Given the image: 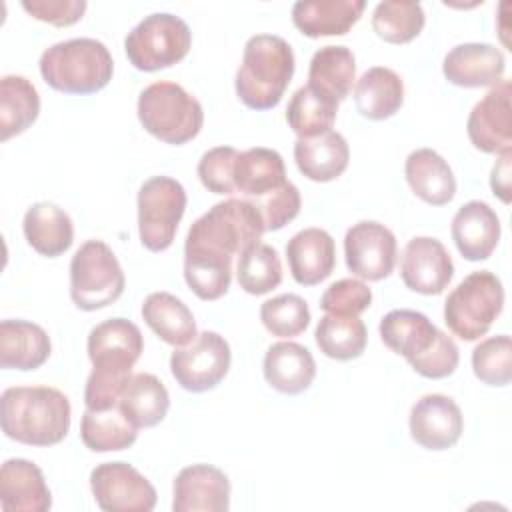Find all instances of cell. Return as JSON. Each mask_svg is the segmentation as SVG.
<instances>
[{
	"label": "cell",
	"instance_id": "1",
	"mask_svg": "<svg viewBox=\"0 0 512 512\" xmlns=\"http://www.w3.org/2000/svg\"><path fill=\"white\" fill-rule=\"evenodd\" d=\"M264 222L244 198L216 202L192 222L184 242V280L206 302L222 298L232 282V258L262 240Z\"/></svg>",
	"mask_w": 512,
	"mask_h": 512
},
{
	"label": "cell",
	"instance_id": "2",
	"mask_svg": "<svg viewBox=\"0 0 512 512\" xmlns=\"http://www.w3.org/2000/svg\"><path fill=\"white\" fill-rule=\"evenodd\" d=\"M86 350L92 372L86 380L84 404L88 410L112 408L144 352L142 332L126 318H110L90 330Z\"/></svg>",
	"mask_w": 512,
	"mask_h": 512
},
{
	"label": "cell",
	"instance_id": "3",
	"mask_svg": "<svg viewBox=\"0 0 512 512\" xmlns=\"http://www.w3.org/2000/svg\"><path fill=\"white\" fill-rule=\"evenodd\" d=\"M2 432L26 446L60 444L70 430V400L52 386H12L2 392Z\"/></svg>",
	"mask_w": 512,
	"mask_h": 512
},
{
	"label": "cell",
	"instance_id": "4",
	"mask_svg": "<svg viewBox=\"0 0 512 512\" xmlns=\"http://www.w3.org/2000/svg\"><path fill=\"white\" fill-rule=\"evenodd\" d=\"M294 66L292 46L282 36H250L234 78L240 102L252 110L276 108L292 82Z\"/></svg>",
	"mask_w": 512,
	"mask_h": 512
},
{
	"label": "cell",
	"instance_id": "5",
	"mask_svg": "<svg viewBox=\"0 0 512 512\" xmlns=\"http://www.w3.org/2000/svg\"><path fill=\"white\" fill-rule=\"evenodd\" d=\"M38 66L44 82L64 94L100 92L114 74L112 54L96 38L56 42L42 52Z\"/></svg>",
	"mask_w": 512,
	"mask_h": 512
},
{
	"label": "cell",
	"instance_id": "6",
	"mask_svg": "<svg viewBox=\"0 0 512 512\" xmlns=\"http://www.w3.org/2000/svg\"><path fill=\"white\" fill-rule=\"evenodd\" d=\"M138 120L148 134L166 144H186L204 124L202 104L180 84L158 80L138 96Z\"/></svg>",
	"mask_w": 512,
	"mask_h": 512
},
{
	"label": "cell",
	"instance_id": "7",
	"mask_svg": "<svg viewBox=\"0 0 512 512\" xmlns=\"http://www.w3.org/2000/svg\"><path fill=\"white\" fill-rule=\"evenodd\" d=\"M504 308V288L490 270L470 272L446 298L444 322L448 330L466 340L484 336Z\"/></svg>",
	"mask_w": 512,
	"mask_h": 512
},
{
	"label": "cell",
	"instance_id": "8",
	"mask_svg": "<svg viewBox=\"0 0 512 512\" xmlns=\"http://www.w3.org/2000/svg\"><path fill=\"white\" fill-rule=\"evenodd\" d=\"M126 286L124 270L102 240H86L70 260V298L76 308L94 312L114 304Z\"/></svg>",
	"mask_w": 512,
	"mask_h": 512
},
{
	"label": "cell",
	"instance_id": "9",
	"mask_svg": "<svg viewBox=\"0 0 512 512\" xmlns=\"http://www.w3.org/2000/svg\"><path fill=\"white\" fill-rule=\"evenodd\" d=\"M190 46V26L170 12L144 16L124 38V52L130 64L142 72H156L178 64L186 58Z\"/></svg>",
	"mask_w": 512,
	"mask_h": 512
},
{
	"label": "cell",
	"instance_id": "10",
	"mask_svg": "<svg viewBox=\"0 0 512 512\" xmlns=\"http://www.w3.org/2000/svg\"><path fill=\"white\" fill-rule=\"evenodd\" d=\"M140 242L150 252H164L176 238L186 210V190L170 176L148 178L136 198Z\"/></svg>",
	"mask_w": 512,
	"mask_h": 512
},
{
	"label": "cell",
	"instance_id": "11",
	"mask_svg": "<svg viewBox=\"0 0 512 512\" xmlns=\"http://www.w3.org/2000/svg\"><path fill=\"white\" fill-rule=\"evenodd\" d=\"M232 362L230 344L218 332L204 330L190 344L174 348L170 372L188 392L216 388L228 374Z\"/></svg>",
	"mask_w": 512,
	"mask_h": 512
},
{
	"label": "cell",
	"instance_id": "12",
	"mask_svg": "<svg viewBox=\"0 0 512 512\" xmlns=\"http://www.w3.org/2000/svg\"><path fill=\"white\" fill-rule=\"evenodd\" d=\"M90 490L106 512H150L156 488L128 462H102L90 472Z\"/></svg>",
	"mask_w": 512,
	"mask_h": 512
},
{
	"label": "cell",
	"instance_id": "13",
	"mask_svg": "<svg viewBox=\"0 0 512 512\" xmlns=\"http://www.w3.org/2000/svg\"><path fill=\"white\" fill-rule=\"evenodd\" d=\"M344 258L356 278L368 282L384 280L396 266V236L388 226L376 220H360L346 230Z\"/></svg>",
	"mask_w": 512,
	"mask_h": 512
},
{
	"label": "cell",
	"instance_id": "14",
	"mask_svg": "<svg viewBox=\"0 0 512 512\" xmlns=\"http://www.w3.org/2000/svg\"><path fill=\"white\" fill-rule=\"evenodd\" d=\"M400 276L412 292L438 296L452 282L454 262L438 238L414 236L402 250Z\"/></svg>",
	"mask_w": 512,
	"mask_h": 512
},
{
	"label": "cell",
	"instance_id": "15",
	"mask_svg": "<svg viewBox=\"0 0 512 512\" xmlns=\"http://www.w3.org/2000/svg\"><path fill=\"white\" fill-rule=\"evenodd\" d=\"M512 86L510 80H500L482 100L470 110L466 132L472 146L484 154H500L512 146Z\"/></svg>",
	"mask_w": 512,
	"mask_h": 512
},
{
	"label": "cell",
	"instance_id": "16",
	"mask_svg": "<svg viewBox=\"0 0 512 512\" xmlns=\"http://www.w3.org/2000/svg\"><path fill=\"white\" fill-rule=\"evenodd\" d=\"M410 436L426 450L452 448L464 430L460 406L446 394H424L410 410Z\"/></svg>",
	"mask_w": 512,
	"mask_h": 512
},
{
	"label": "cell",
	"instance_id": "17",
	"mask_svg": "<svg viewBox=\"0 0 512 512\" xmlns=\"http://www.w3.org/2000/svg\"><path fill=\"white\" fill-rule=\"evenodd\" d=\"M172 496L174 512H226L230 480L212 464H190L176 474Z\"/></svg>",
	"mask_w": 512,
	"mask_h": 512
},
{
	"label": "cell",
	"instance_id": "18",
	"mask_svg": "<svg viewBox=\"0 0 512 512\" xmlns=\"http://www.w3.org/2000/svg\"><path fill=\"white\" fill-rule=\"evenodd\" d=\"M506 70L504 54L486 42L458 44L444 56V78L460 88L496 86Z\"/></svg>",
	"mask_w": 512,
	"mask_h": 512
},
{
	"label": "cell",
	"instance_id": "19",
	"mask_svg": "<svg viewBox=\"0 0 512 512\" xmlns=\"http://www.w3.org/2000/svg\"><path fill=\"white\" fill-rule=\"evenodd\" d=\"M450 232L462 258L478 262L492 256L498 246L502 226L490 204L482 200H470L462 204L454 214Z\"/></svg>",
	"mask_w": 512,
	"mask_h": 512
},
{
	"label": "cell",
	"instance_id": "20",
	"mask_svg": "<svg viewBox=\"0 0 512 512\" xmlns=\"http://www.w3.org/2000/svg\"><path fill=\"white\" fill-rule=\"evenodd\" d=\"M0 508L4 512H46L52 494L42 470L26 458H8L0 468Z\"/></svg>",
	"mask_w": 512,
	"mask_h": 512
},
{
	"label": "cell",
	"instance_id": "21",
	"mask_svg": "<svg viewBox=\"0 0 512 512\" xmlns=\"http://www.w3.org/2000/svg\"><path fill=\"white\" fill-rule=\"evenodd\" d=\"M286 260L292 278L302 286H316L336 266L334 238L324 228H304L286 244Z\"/></svg>",
	"mask_w": 512,
	"mask_h": 512
},
{
	"label": "cell",
	"instance_id": "22",
	"mask_svg": "<svg viewBox=\"0 0 512 512\" xmlns=\"http://www.w3.org/2000/svg\"><path fill=\"white\" fill-rule=\"evenodd\" d=\"M378 332L384 346L404 356L412 366L436 344L442 330H438L426 314L400 308L382 316Z\"/></svg>",
	"mask_w": 512,
	"mask_h": 512
},
{
	"label": "cell",
	"instance_id": "23",
	"mask_svg": "<svg viewBox=\"0 0 512 512\" xmlns=\"http://www.w3.org/2000/svg\"><path fill=\"white\" fill-rule=\"evenodd\" d=\"M262 372L274 390L292 396L310 388L316 378V360L306 346L282 340L266 350Z\"/></svg>",
	"mask_w": 512,
	"mask_h": 512
},
{
	"label": "cell",
	"instance_id": "24",
	"mask_svg": "<svg viewBox=\"0 0 512 512\" xmlns=\"http://www.w3.org/2000/svg\"><path fill=\"white\" fill-rule=\"evenodd\" d=\"M364 8V0H300L292 6V22L308 38L342 36L360 20Z\"/></svg>",
	"mask_w": 512,
	"mask_h": 512
},
{
	"label": "cell",
	"instance_id": "25",
	"mask_svg": "<svg viewBox=\"0 0 512 512\" xmlns=\"http://www.w3.org/2000/svg\"><path fill=\"white\" fill-rule=\"evenodd\" d=\"M52 352L46 330L28 320L0 322V366L4 370H36Z\"/></svg>",
	"mask_w": 512,
	"mask_h": 512
},
{
	"label": "cell",
	"instance_id": "26",
	"mask_svg": "<svg viewBox=\"0 0 512 512\" xmlns=\"http://www.w3.org/2000/svg\"><path fill=\"white\" fill-rule=\"evenodd\" d=\"M404 176L412 192L430 206H444L456 194L450 164L432 148L412 150L404 162Z\"/></svg>",
	"mask_w": 512,
	"mask_h": 512
},
{
	"label": "cell",
	"instance_id": "27",
	"mask_svg": "<svg viewBox=\"0 0 512 512\" xmlns=\"http://www.w3.org/2000/svg\"><path fill=\"white\" fill-rule=\"evenodd\" d=\"M294 160L308 180L330 182L348 168L350 148L340 132L328 130L320 136L296 138Z\"/></svg>",
	"mask_w": 512,
	"mask_h": 512
},
{
	"label": "cell",
	"instance_id": "28",
	"mask_svg": "<svg viewBox=\"0 0 512 512\" xmlns=\"http://www.w3.org/2000/svg\"><path fill=\"white\" fill-rule=\"evenodd\" d=\"M26 242L42 256L56 258L74 242V224L66 210L52 202L32 204L22 220Z\"/></svg>",
	"mask_w": 512,
	"mask_h": 512
},
{
	"label": "cell",
	"instance_id": "29",
	"mask_svg": "<svg viewBox=\"0 0 512 512\" xmlns=\"http://www.w3.org/2000/svg\"><path fill=\"white\" fill-rule=\"evenodd\" d=\"M286 182V166L276 150L256 146L238 154L234 164V188L240 198L256 200Z\"/></svg>",
	"mask_w": 512,
	"mask_h": 512
},
{
	"label": "cell",
	"instance_id": "30",
	"mask_svg": "<svg viewBox=\"0 0 512 512\" xmlns=\"http://www.w3.org/2000/svg\"><path fill=\"white\" fill-rule=\"evenodd\" d=\"M142 318L162 342L174 348L186 346L198 336L192 310L180 298L164 290L144 298Z\"/></svg>",
	"mask_w": 512,
	"mask_h": 512
},
{
	"label": "cell",
	"instance_id": "31",
	"mask_svg": "<svg viewBox=\"0 0 512 512\" xmlns=\"http://www.w3.org/2000/svg\"><path fill=\"white\" fill-rule=\"evenodd\" d=\"M118 406L136 428H152L166 418L170 394L158 376L138 372L122 386Z\"/></svg>",
	"mask_w": 512,
	"mask_h": 512
},
{
	"label": "cell",
	"instance_id": "32",
	"mask_svg": "<svg viewBox=\"0 0 512 512\" xmlns=\"http://www.w3.org/2000/svg\"><path fill=\"white\" fill-rule=\"evenodd\" d=\"M356 110L368 120H386L404 104V82L386 66L368 68L354 86Z\"/></svg>",
	"mask_w": 512,
	"mask_h": 512
},
{
	"label": "cell",
	"instance_id": "33",
	"mask_svg": "<svg viewBox=\"0 0 512 512\" xmlns=\"http://www.w3.org/2000/svg\"><path fill=\"white\" fill-rule=\"evenodd\" d=\"M40 114V96L36 86L18 74L0 78V140L26 132Z\"/></svg>",
	"mask_w": 512,
	"mask_h": 512
},
{
	"label": "cell",
	"instance_id": "34",
	"mask_svg": "<svg viewBox=\"0 0 512 512\" xmlns=\"http://www.w3.org/2000/svg\"><path fill=\"white\" fill-rule=\"evenodd\" d=\"M356 80V58L346 46H322L308 66V86L334 98L346 100Z\"/></svg>",
	"mask_w": 512,
	"mask_h": 512
},
{
	"label": "cell",
	"instance_id": "35",
	"mask_svg": "<svg viewBox=\"0 0 512 512\" xmlns=\"http://www.w3.org/2000/svg\"><path fill=\"white\" fill-rule=\"evenodd\" d=\"M138 430L120 410V406H112L106 410H84L80 422V438L84 446L92 452H118L130 448Z\"/></svg>",
	"mask_w": 512,
	"mask_h": 512
},
{
	"label": "cell",
	"instance_id": "36",
	"mask_svg": "<svg viewBox=\"0 0 512 512\" xmlns=\"http://www.w3.org/2000/svg\"><path fill=\"white\" fill-rule=\"evenodd\" d=\"M338 104L334 98L314 90L312 86H300L286 108V122L298 138H312L332 130Z\"/></svg>",
	"mask_w": 512,
	"mask_h": 512
},
{
	"label": "cell",
	"instance_id": "37",
	"mask_svg": "<svg viewBox=\"0 0 512 512\" xmlns=\"http://www.w3.org/2000/svg\"><path fill=\"white\" fill-rule=\"evenodd\" d=\"M320 352L332 360H354L362 356L368 342L366 324L358 316L324 314L314 330Z\"/></svg>",
	"mask_w": 512,
	"mask_h": 512
},
{
	"label": "cell",
	"instance_id": "38",
	"mask_svg": "<svg viewBox=\"0 0 512 512\" xmlns=\"http://www.w3.org/2000/svg\"><path fill=\"white\" fill-rule=\"evenodd\" d=\"M426 24V14L420 2L384 0L372 12V28L378 38L390 44H406L414 40Z\"/></svg>",
	"mask_w": 512,
	"mask_h": 512
},
{
	"label": "cell",
	"instance_id": "39",
	"mask_svg": "<svg viewBox=\"0 0 512 512\" xmlns=\"http://www.w3.org/2000/svg\"><path fill=\"white\" fill-rule=\"evenodd\" d=\"M236 280L252 296L272 292L282 282V262L278 252L264 242L246 248L236 262Z\"/></svg>",
	"mask_w": 512,
	"mask_h": 512
},
{
	"label": "cell",
	"instance_id": "40",
	"mask_svg": "<svg viewBox=\"0 0 512 512\" xmlns=\"http://www.w3.org/2000/svg\"><path fill=\"white\" fill-rule=\"evenodd\" d=\"M310 308L298 294H278L260 306L264 328L278 338H294L310 324Z\"/></svg>",
	"mask_w": 512,
	"mask_h": 512
},
{
	"label": "cell",
	"instance_id": "41",
	"mask_svg": "<svg viewBox=\"0 0 512 512\" xmlns=\"http://www.w3.org/2000/svg\"><path fill=\"white\" fill-rule=\"evenodd\" d=\"M474 376L488 386H506L512 378V340L498 334L482 340L472 350Z\"/></svg>",
	"mask_w": 512,
	"mask_h": 512
},
{
	"label": "cell",
	"instance_id": "42",
	"mask_svg": "<svg viewBox=\"0 0 512 512\" xmlns=\"http://www.w3.org/2000/svg\"><path fill=\"white\" fill-rule=\"evenodd\" d=\"M238 150L232 146H216L202 154L198 162V178L202 186L220 196L236 194L234 188V164L238 158Z\"/></svg>",
	"mask_w": 512,
	"mask_h": 512
},
{
	"label": "cell",
	"instance_id": "43",
	"mask_svg": "<svg viewBox=\"0 0 512 512\" xmlns=\"http://www.w3.org/2000/svg\"><path fill=\"white\" fill-rule=\"evenodd\" d=\"M372 304V290L360 278H342L332 282L322 298L320 308L326 314L358 316Z\"/></svg>",
	"mask_w": 512,
	"mask_h": 512
},
{
	"label": "cell",
	"instance_id": "44",
	"mask_svg": "<svg viewBox=\"0 0 512 512\" xmlns=\"http://www.w3.org/2000/svg\"><path fill=\"white\" fill-rule=\"evenodd\" d=\"M256 206V210L262 216L264 222V230H280L284 228L288 222H292L302 206V198L298 188L292 182L282 184L280 188L256 198V200H248Z\"/></svg>",
	"mask_w": 512,
	"mask_h": 512
},
{
	"label": "cell",
	"instance_id": "45",
	"mask_svg": "<svg viewBox=\"0 0 512 512\" xmlns=\"http://www.w3.org/2000/svg\"><path fill=\"white\" fill-rule=\"evenodd\" d=\"M458 362H460V352L456 342L446 332H440L436 344L418 362L412 364V370L424 378L440 380L454 374V370L458 368Z\"/></svg>",
	"mask_w": 512,
	"mask_h": 512
},
{
	"label": "cell",
	"instance_id": "46",
	"mask_svg": "<svg viewBox=\"0 0 512 512\" xmlns=\"http://www.w3.org/2000/svg\"><path fill=\"white\" fill-rule=\"evenodd\" d=\"M84 0H22V8L36 20L64 28L76 24L86 12Z\"/></svg>",
	"mask_w": 512,
	"mask_h": 512
},
{
	"label": "cell",
	"instance_id": "47",
	"mask_svg": "<svg viewBox=\"0 0 512 512\" xmlns=\"http://www.w3.org/2000/svg\"><path fill=\"white\" fill-rule=\"evenodd\" d=\"M512 158V150H504L498 154V160L492 166L490 172V188L494 192V196H498L504 204H510V160Z\"/></svg>",
	"mask_w": 512,
	"mask_h": 512
}]
</instances>
